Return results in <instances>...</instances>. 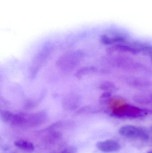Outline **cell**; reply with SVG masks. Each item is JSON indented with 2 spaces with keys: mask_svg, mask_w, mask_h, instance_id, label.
Segmentation results:
<instances>
[{
  "mask_svg": "<svg viewBox=\"0 0 152 153\" xmlns=\"http://www.w3.org/2000/svg\"><path fill=\"white\" fill-rule=\"evenodd\" d=\"M1 117L4 122L12 125H14L16 114L7 110H1L0 112Z\"/></svg>",
  "mask_w": 152,
  "mask_h": 153,
  "instance_id": "cell-11",
  "label": "cell"
},
{
  "mask_svg": "<svg viewBox=\"0 0 152 153\" xmlns=\"http://www.w3.org/2000/svg\"><path fill=\"white\" fill-rule=\"evenodd\" d=\"M76 150L74 147H69L54 153H76Z\"/></svg>",
  "mask_w": 152,
  "mask_h": 153,
  "instance_id": "cell-16",
  "label": "cell"
},
{
  "mask_svg": "<svg viewBox=\"0 0 152 153\" xmlns=\"http://www.w3.org/2000/svg\"><path fill=\"white\" fill-rule=\"evenodd\" d=\"M80 97L75 94H68L63 99L62 105L67 110H73L78 107L80 103Z\"/></svg>",
  "mask_w": 152,
  "mask_h": 153,
  "instance_id": "cell-7",
  "label": "cell"
},
{
  "mask_svg": "<svg viewBox=\"0 0 152 153\" xmlns=\"http://www.w3.org/2000/svg\"><path fill=\"white\" fill-rule=\"evenodd\" d=\"M115 51H118L123 53H129L132 54H137L139 51L133 45H129L124 43H120L114 45L113 46L109 48L107 52L109 53H113Z\"/></svg>",
  "mask_w": 152,
  "mask_h": 153,
  "instance_id": "cell-8",
  "label": "cell"
},
{
  "mask_svg": "<svg viewBox=\"0 0 152 153\" xmlns=\"http://www.w3.org/2000/svg\"><path fill=\"white\" fill-rule=\"evenodd\" d=\"M45 94L43 93L40 95L38 99L36 100H28L26 101L24 104V108L26 110H31L35 108L39 104V102L44 97Z\"/></svg>",
  "mask_w": 152,
  "mask_h": 153,
  "instance_id": "cell-13",
  "label": "cell"
},
{
  "mask_svg": "<svg viewBox=\"0 0 152 153\" xmlns=\"http://www.w3.org/2000/svg\"><path fill=\"white\" fill-rule=\"evenodd\" d=\"M100 88L105 91L111 92L116 89V86L113 83L110 82H105L101 84Z\"/></svg>",
  "mask_w": 152,
  "mask_h": 153,
  "instance_id": "cell-14",
  "label": "cell"
},
{
  "mask_svg": "<svg viewBox=\"0 0 152 153\" xmlns=\"http://www.w3.org/2000/svg\"><path fill=\"white\" fill-rule=\"evenodd\" d=\"M14 144L18 148L27 152H32L35 150L34 144L31 142L26 140H17L14 142Z\"/></svg>",
  "mask_w": 152,
  "mask_h": 153,
  "instance_id": "cell-12",
  "label": "cell"
},
{
  "mask_svg": "<svg viewBox=\"0 0 152 153\" xmlns=\"http://www.w3.org/2000/svg\"><path fill=\"white\" fill-rule=\"evenodd\" d=\"M16 153L12 152V153Z\"/></svg>",
  "mask_w": 152,
  "mask_h": 153,
  "instance_id": "cell-21",
  "label": "cell"
},
{
  "mask_svg": "<svg viewBox=\"0 0 152 153\" xmlns=\"http://www.w3.org/2000/svg\"><path fill=\"white\" fill-rule=\"evenodd\" d=\"M150 57H151V63L152 64V53L150 55Z\"/></svg>",
  "mask_w": 152,
  "mask_h": 153,
  "instance_id": "cell-19",
  "label": "cell"
},
{
  "mask_svg": "<svg viewBox=\"0 0 152 153\" xmlns=\"http://www.w3.org/2000/svg\"><path fill=\"white\" fill-rule=\"evenodd\" d=\"M48 119L47 112L41 111L32 114H27L25 125L31 127L40 126L46 122Z\"/></svg>",
  "mask_w": 152,
  "mask_h": 153,
  "instance_id": "cell-5",
  "label": "cell"
},
{
  "mask_svg": "<svg viewBox=\"0 0 152 153\" xmlns=\"http://www.w3.org/2000/svg\"><path fill=\"white\" fill-rule=\"evenodd\" d=\"M100 42L104 45H111L113 44L111 36L109 35L104 34L100 37Z\"/></svg>",
  "mask_w": 152,
  "mask_h": 153,
  "instance_id": "cell-15",
  "label": "cell"
},
{
  "mask_svg": "<svg viewBox=\"0 0 152 153\" xmlns=\"http://www.w3.org/2000/svg\"><path fill=\"white\" fill-rule=\"evenodd\" d=\"M84 56V52L80 50L69 52L60 56L56 61L55 65L62 71L68 72L77 67Z\"/></svg>",
  "mask_w": 152,
  "mask_h": 153,
  "instance_id": "cell-1",
  "label": "cell"
},
{
  "mask_svg": "<svg viewBox=\"0 0 152 153\" xmlns=\"http://www.w3.org/2000/svg\"><path fill=\"white\" fill-rule=\"evenodd\" d=\"M96 147L99 151L106 153H113L120 150V144L113 140H106L97 143Z\"/></svg>",
  "mask_w": 152,
  "mask_h": 153,
  "instance_id": "cell-6",
  "label": "cell"
},
{
  "mask_svg": "<svg viewBox=\"0 0 152 153\" xmlns=\"http://www.w3.org/2000/svg\"><path fill=\"white\" fill-rule=\"evenodd\" d=\"M151 99H152V95L151 96Z\"/></svg>",
  "mask_w": 152,
  "mask_h": 153,
  "instance_id": "cell-22",
  "label": "cell"
},
{
  "mask_svg": "<svg viewBox=\"0 0 152 153\" xmlns=\"http://www.w3.org/2000/svg\"><path fill=\"white\" fill-rule=\"evenodd\" d=\"M147 113V111L145 110L126 104L114 111L113 115L119 118H136L144 117Z\"/></svg>",
  "mask_w": 152,
  "mask_h": 153,
  "instance_id": "cell-3",
  "label": "cell"
},
{
  "mask_svg": "<svg viewBox=\"0 0 152 153\" xmlns=\"http://www.w3.org/2000/svg\"><path fill=\"white\" fill-rule=\"evenodd\" d=\"M111 96V94L110 92L105 91L104 93L101 94V98L102 99H107L110 98Z\"/></svg>",
  "mask_w": 152,
  "mask_h": 153,
  "instance_id": "cell-18",
  "label": "cell"
},
{
  "mask_svg": "<svg viewBox=\"0 0 152 153\" xmlns=\"http://www.w3.org/2000/svg\"><path fill=\"white\" fill-rule=\"evenodd\" d=\"M119 133L122 136L130 139L147 140L149 135L142 128L132 125L124 126L120 128Z\"/></svg>",
  "mask_w": 152,
  "mask_h": 153,
  "instance_id": "cell-4",
  "label": "cell"
},
{
  "mask_svg": "<svg viewBox=\"0 0 152 153\" xmlns=\"http://www.w3.org/2000/svg\"><path fill=\"white\" fill-rule=\"evenodd\" d=\"M135 98L136 99V100H135L136 101H137L136 102H139L140 103L146 104V103H149L150 102L149 99H146V98H144V97L142 98V97H137Z\"/></svg>",
  "mask_w": 152,
  "mask_h": 153,
  "instance_id": "cell-17",
  "label": "cell"
},
{
  "mask_svg": "<svg viewBox=\"0 0 152 153\" xmlns=\"http://www.w3.org/2000/svg\"><path fill=\"white\" fill-rule=\"evenodd\" d=\"M152 153V152H148V153Z\"/></svg>",
  "mask_w": 152,
  "mask_h": 153,
  "instance_id": "cell-20",
  "label": "cell"
},
{
  "mask_svg": "<svg viewBox=\"0 0 152 153\" xmlns=\"http://www.w3.org/2000/svg\"><path fill=\"white\" fill-rule=\"evenodd\" d=\"M97 71V68L94 66H84L77 71L74 75L77 79H80L84 76L95 73Z\"/></svg>",
  "mask_w": 152,
  "mask_h": 153,
  "instance_id": "cell-9",
  "label": "cell"
},
{
  "mask_svg": "<svg viewBox=\"0 0 152 153\" xmlns=\"http://www.w3.org/2000/svg\"><path fill=\"white\" fill-rule=\"evenodd\" d=\"M53 46L51 44L43 47L32 59L29 67V77L34 79L40 70L45 64L53 51Z\"/></svg>",
  "mask_w": 152,
  "mask_h": 153,
  "instance_id": "cell-2",
  "label": "cell"
},
{
  "mask_svg": "<svg viewBox=\"0 0 152 153\" xmlns=\"http://www.w3.org/2000/svg\"><path fill=\"white\" fill-rule=\"evenodd\" d=\"M133 45L139 51L150 55L152 53V45L147 42L135 41L133 43Z\"/></svg>",
  "mask_w": 152,
  "mask_h": 153,
  "instance_id": "cell-10",
  "label": "cell"
}]
</instances>
